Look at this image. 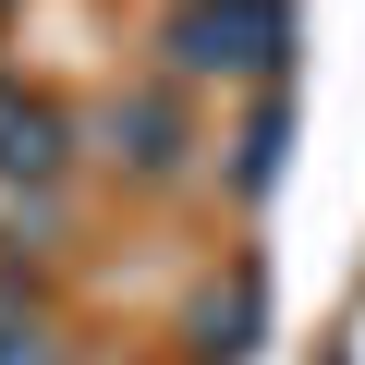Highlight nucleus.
Masks as SVG:
<instances>
[{"label": "nucleus", "mask_w": 365, "mask_h": 365, "mask_svg": "<svg viewBox=\"0 0 365 365\" xmlns=\"http://www.w3.org/2000/svg\"><path fill=\"white\" fill-rule=\"evenodd\" d=\"M244 329H256V280H232V304H207V341L195 353H244Z\"/></svg>", "instance_id": "3"}, {"label": "nucleus", "mask_w": 365, "mask_h": 365, "mask_svg": "<svg viewBox=\"0 0 365 365\" xmlns=\"http://www.w3.org/2000/svg\"><path fill=\"white\" fill-rule=\"evenodd\" d=\"M280 37H292L280 0H195L170 25V61L182 73H280Z\"/></svg>", "instance_id": "1"}, {"label": "nucleus", "mask_w": 365, "mask_h": 365, "mask_svg": "<svg viewBox=\"0 0 365 365\" xmlns=\"http://www.w3.org/2000/svg\"><path fill=\"white\" fill-rule=\"evenodd\" d=\"M110 134H134V158H146V170H170V110H146V98H134V110H110Z\"/></svg>", "instance_id": "2"}, {"label": "nucleus", "mask_w": 365, "mask_h": 365, "mask_svg": "<svg viewBox=\"0 0 365 365\" xmlns=\"http://www.w3.org/2000/svg\"><path fill=\"white\" fill-rule=\"evenodd\" d=\"M0 317H13V280H0Z\"/></svg>", "instance_id": "4"}]
</instances>
